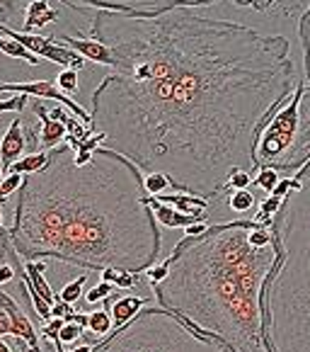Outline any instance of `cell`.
I'll list each match as a JSON object with an SVG mask.
<instances>
[{"label": "cell", "mask_w": 310, "mask_h": 352, "mask_svg": "<svg viewBox=\"0 0 310 352\" xmlns=\"http://www.w3.org/2000/svg\"><path fill=\"white\" fill-rule=\"evenodd\" d=\"M71 8L114 56L90 112L104 148L208 202L226 195L232 173L259 170V134L298 88L286 36L189 8L150 15Z\"/></svg>", "instance_id": "1"}, {"label": "cell", "mask_w": 310, "mask_h": 352, "mask_svg": "<svg viewBox=\"0 0 310 352\" xmlns=\"http://www.w3.org/2000/svg\"><path fill=\"white\" fill-rule=\"evenodd\" d=\"M17 195L8 239L22 260L53 258L134 275L160 263L163 236L143 173L104 146L88 163L75 161L68 141L56 146Z\"/></svg>", "instance_id": "2"}, {"label": "cell", "mask_w": 310, "mask_h": 352, "mask_svg": "<svg viewBox=\"0 0 310 352\" xmlns=\"http://www.w3.org/2000/svg\"><path fill=\"white\" fill-rule=\"evenodd\" d=\"M279 258L274 228L252 219L216 223L172 248L167 277L153 287L155 299L228 352H272L264 289Z\"/></svg>", "instance_id": "3"}, {"label": "cell", "mask_w": 310, "mask_h": 352, "mask_svg": "<svg viewBox=\"0 0 310 352\" xmlns=\"http://www.w3.org/2000/svg\"><path fill=\"white\" fill-rule=\"evenodd\" d=\"M281 258L264 289L272 352H310V163L291 177L274 217Z\"/></svg>", "instance_id": "4"}, {"label": "cell", "mask_w": 310, "mask_h": 352, "mask_svg": "<svg viewBox=\"0 0 310 352\" xmlns=\"http://www.w3.org/2000/svg\"><path fill=\"white\" fill-rule=\"evenodd\" d=\"M95 352H228L221 342L194 331L172 311L148 306L126 326L117 328Z\"/></svg>", "instance_id": "5"}, {"label": "cell", "mask_w": 310, "mask_h": 352, "mask_svg": "<svg viewBox=\"0 0 310 352\" xmlns=\"http://www.w3.org/2000/svg\"><path fill=\"white\" fill-rule=\"evenodd\" d=\"M257 168H272L294 177L310 163V90L296 93L276 109L257 139Z\"/></svg>", "instance_id": "6"}, {"label": "cell", "mask_w": 310, "mask_h": 352, "mask_svg": "<svg viewBox=\"0 0 310 352\" xmlns=\"http://www.w3.org/2000/svg\"><path fill=\"white\" fill-rule=\"evenodd\" d=\"M85 8L95 10H117V12H165L175 8H191V6H213L216 0H78Z\"/></svg>", "instance_id": "7"}, {"label": "cell", "mask_w": 310, "mask_h": 352, "mask_svg": "<svg viewBox=\"0 0 310 352\" xmlns=\"http://www.w3.org/2000/svg\"><path fill=\"white\" fill-rule=\"evenodd\" d=\"M0 93H22V95H29V98L36 100H56L58 104L68 107L73 114H75L78 120L83 122V124L90 126V112H85L75 100H71L66 93H61L56 85V80H32V83H0Z\"/></svg>", "instance_id": "8"}, {"label": "cell", "mask_w": 310, "mask_h": 352, "mask_svg": "<svg viewBox=\"0 0 310 352\" xmlns=\"http://www.w3.org/2000/svg\"><path fill=\"white\" fill-rule=\"evenodd\" d=\"M27 153H29V141H27L25 120H22V114H15V120L10 122V126L0 139V168H3V173L8 175L12 163L25 158Z\"/></svg>", "instance_id": "9"}, {"label": "cell", "mask_w": 310, "mask_h": 352, "mask_svg": "<svg viewBox=\"0 0 310 352\" xmlns=\"http://www.w3.org/2000/svg\"><path fill=\"white\" fill-rule=\"evenodd\" d=\"M148 299L145 296H136V294H119V296H109L104 301V309L112 314L114 318V331L121 326H126L129 321H134L141 311L145 309Z\"/></svg>", "instance_id": "10"}, {"label": "cell", "mask_w": 310, "mask_h": 352, "mask_svg": "<svg viewBox=\"0 0 310 352\" xmlns=\"http://www.w3.org/2000/svg\"><path fill=\"white\" fill-rule=\"evenodd\" d=\"M61 39L66 47L78 52L85 61H95V63H99V66L112 68V63H114L112 52H109L102 42H97V39H90V36H73V34H61Z\"/></svg>", "instance_id": "11"}, {"label": "cell", "mask_w": 310, "mask_h": 352, "mask_svg": "<svg viewBox=\"0 0 310 352\" xmlns=\"http://www.w3.org/2000/svg\"><path fill=\"white\" fill-rule=\"evenodd\" d=\"M58 20V10L51 8L49 0H32L29 6L25 8V22H22V32L27 34H34L42 27L51 25V22Z\"/></svg>", "instance_id": "12"}, {"label": "cell", "mask_w": 310, "mask_h": 352, "mask_svg": "<svg viewBox=\"0 0 310 352\" xmlns=\"http://www.w3.org/2000/svg\"><path fill=\"white\" fill-rule=\"evenodd\" d=\"M226 209L235 219H250L248 214H252L254 209H257V197H254V192H250V187L248 190L228 192L226 195Z\"/></svg>", "instance_id": "13"}, {"label": "cell", "mask_w": 310, "mask_h": 352, "mask_svg": "<svg viewBox=\"0 0 310 352\" xmlns=\"http://www.w3.org/2000/svg\"><path fill=\"white\" fill-rule=\"evenodd\" d=\"M150 207H153V214H155V219H158V223H163V226H167V228H187L189 223L197 221V219L184 217V214H180L177 209H172L170 204L158 202L155 197H150Z\"/></svg>", "instance_id": "14"}, {"label": "cell", "mask_w": 310, "mask_h": 352, "mask_svg": "<svg viewBox=\"0 0 310 352\" xmlns=\"http://www.w3.org/2000/svg\"><path fill=\"white\" fill-rule=\"evenodd\" d=\"M51 158V151H39V153H27L25 158H20L17 163H12L10 173H17V175H34L39 173Z\"/></svg>", "instance_id": "15"}, {"label": "cell", "mask_w": 310, "mask_h": 352, "mask_svg": "<svg viewBox=\"0 0 310 352\" xmlns=\"http://www.w3.org/2000/svg\"><path fill=\"white\" fill-rule=\"evenodd\" d=\"M298 36H300V49H303L305 83H308V90H310V3L298 20Z\"/></svg>", "instance_id": "16"}, {"label": "cell", "mask_w": 310, "mask_h": 352, "mask_svg": "<svg viewBox=\"0 0 310 352\" xmlns=\"http://www.w3.org/2000/svg\"><path fill=\"white\" fill-rule=\"evenodd\" d=\"M0 52L10 58H22V61H27L29 66H39V63H42V58L34 56L29 49L22 47L20 42H15V39H10V36H5V34H0Z\"/></svg>", "instance_id": "17"}, {"label": "cell", "mask_w": 310, "mask_h": 352, "mask_svg": "<svg viewBox=\"0 0 310 352\" xmlns=\"http://www.w3.org/2000/svg\"><path fill=\"white\" fill-rule=\"evenodd\" d=\"M88 333H93L95 338H104L109 333H114V318L107 309L93 311L88 314Z\"/></svg>", "instance_id": "18"}, {"label": "cell", "mask_w": 310, "mask_h": 352, "mask_svg": "<svg viewBox=\"0 0 310 352\" xmlns=\"http://www.w3.org/2000/svg\"><path fill=\"white\" fill-rule=\"evenodd\" d=\"M143 185H145V192H148V197H163V195H172V192H175L170 177L163 175V173L143 175Z\"/></svg>", "instance_id": "19"}, {"label": "cell", "mask_w": 310, "mask_h": 352, "mask_svg": "<svg viewBox=\"0 0 310 352\" xmlns=\"http://www.w3.org/2000/svg\"><path fill=\"white\" fill-rule=\"evenodd\" d=\"M102 280L112 282L117 289H134L136 282H139V275L134 272H121V270H102Z\"/></svg>", "instance_id": "20"}, {"label": "cell", "mask_w": 310, "mask_h": 352, "mask_svg": "<svg viewBox=\"0 0 310 352\" xmlns=\"http://www.w3.org/2000/svg\"><path fill=\"white\" fill-rule=\"evenodd\" d=\"M85 282H88V275H80V277H75V280H71V282H66L63 285V289H61V294H58V301H66V304H78V301L83 299V287H85Z\"/></svg>", "instance_id": "21"}, {"label": "cell", "mask_w": 310, "mask_h": 352, "mask_svg": "<svg viewBox=\"0 0 310 352\" xmlns=\"http://www.w3.org/2000/svg\"><path fill=\"white\" fill-rule=\"evenodd\" d=\"M252 182L259 187V190H264L267 195H272V192L276 190V185L281 182V173L279 170H272V168H259Z\"/></svg>", "instance_id": "22"}, {"label": "cell", "mask_w": 310, "mask_h": 352, "mask_svg": "<svg viewBox=\"0 0 310 352\" xmlns=\"http://www.w3.org/2000/svg\"><path fill=\"white\" fill-rule=\"evenodd\" d=\"M117 292V287L112 285V282H104V280H99V285H95L93 289H88L83 294V301L88 306H95V304H99V301H107L109 296Z\"/></svg>", "instance_id": "23"}, {"label": "cell", "mask_w": 310, "mask_h": 352, "mask_svg": "<svg viewBox=\"0 0 310 352\" xmlns=\"http://www.w3.org/2000/svg\"><path fill=\"white\" fill-rule=\"evenodd\" d=\"M15 20L25 22V12H22L20 0H0V25L8 27V22H15Z\"/></svg>", "instance_id": "24"}, {"label": "cell", "mask_w": 310, "mask_h": 352, "mask_svg": "<svg viewBox=\"0 0 310 352\" xmlns=\"http://www.w3.org/2000/svg\"><path fill=\"white\" fill-rule=\"evenodd\" d=\"M36 347H32L29 342L25 340L22 336H0V352H34Z\"/></svg>", "instance_id": "25"}, {"label": "cell", "mask_w": 310, "mask_h": 352, "mask_svg": "<svg viewBox=\"0 0 310 352\" xmlns=\"http://www.w3.org/2000/svg\"><path fill=\"white\" fill-rule=\"evenodd\" d=\"M29 102H32L29 95L15 93V95H10V98L0 100V114H3V112H15V114H22L27 107H29Z\"/></svg>", "instance_id": "26"}, {"label": "cell", "mask_w": 310, "mask_h": 352, "mask_svg": "<svg viewBox=\"0 0 310 352\" xmlns=\"http://www.w3.org/2000/svg\"><path fill=\"white\" fill-rule=\"evenodd\" d=\"M56 85H58V90L66 93V95L78 93V71H73V68H63V71L56 76Z\"/></svg>", "instance_id": "27"}, {"label": "cell", "mask_w": 310, "mask_h": 352, "mask_svg": "<svg viewBox=\"0 0 310 352\" xmlns=\"http://www.w3.org/2000/svg\"><path fill=\"white\" fill-rule=\"evenodd\" d=\"M252 173L248 170H238V173H232L230 180H228V187H226V195L228 192H235V190H248L250 185H252Z\"/></svg>", "instance_id": "28"}, {"label": "cell", "mask_w": 310, "mask_h": 352, "mask_svg": "<svg viewBox=\"0 0 310 352\" xmlns=\"http://www.w3.org/2000/svg\"><path fill=\"white\" fill-rule=\"evenodd\" d=\"M143 275H145V280H148L150 289H153V287H158V285H160V282L167 277V263H165V260H160V263H155L150 270H145Z\"/></svg>", "instance_id": "29"}, {"label": "cell", "mask_w": 310, "mask_h": 352, "mask_svg": "<svg viewBox=\"0 0 310 352\" xmlns=\"http://www.w3.org/2000/svg\"><path fill=\"white\" fill-rule=\"evenodd\" d=\"M232 3L243 8H252V10H257V12H269L279 6V0H232Z\"/></svg>", "instance_id": "30"}, {"label": "cell", "mask_w": 310, "mask_h": 352, "mask_svg": "<svg viewBox=\"0 0 310 352\" xmlns=\"http://www.w3.org/2000/svg\"><path fill=\"white\" fill-rule=\"evenodd\" d=\"M71 314H75V311H73V304H66V301H56L51 306V318H63L66 321Z\"/></svg>", "instance_id": "31"}, {"label": "cell", "mask_w": 310, "mask_h": 352, "mask_svg": "<svg viewBox=\"0 0 310 352\" xmlns=\"http://www.w3.org/2000/svg\"><path fill=\"white\" fill-rule=\"evenodd\" d=\"M206 231H208L206 221H194V223H189V226L184 228V239H199V236H204Z\"/></svg>", "instance_id": "32"}, {"label": "cell", "mask_w": 310, "mask_h": 352, "mask_svg": "<svg viewBox=\"0 0 310 352\" xmlns=\"http://www.w3.org/2000/svg\"><path fill=\"white\" fill-rule=\"evenodd\" d=\"M12 253H15V248H12L10 239H8V228H5V231H0V260L10 258ZM0 289H3V287H0Z\"/></svg>", "instance_id": "33"}, {"label": "cell", "mask_w": 310, "mask_h": 352, "mask_svg": "<svg viewBox=\"0 0 310 352\" xmlns=\"http://www.w3.org/2000/svg\"><path fill=\"white\" fill-rule=\"evenodd\" d=\"M66 352H95V345H75V347H71V350H66Z\"/></svg>", "instance_id": "34"}, {"label": "cell", "mask_w": 310, "mask_h": 352, "mask_svg": "<svg viewBox=\"0 0 310 352\" xmlns=\"http://www.w3.org/2000/svg\"><path fill=\"white\" fill-rule=\"evenodd\" d=\"M34 352H56V347H53V345H47V342H42V345L36 347Z\"/></svg>", "instance_id": "35"}, {"label": "cell", "mask_w": 310, "mask_h": 352, "mask_svg": "<svg viewBox=\"0 0 310 352\" xmlns=\"http://www.w3.org/2000/svg\"><path fill=\"white\" fill-rule=\"evenodd\" d=\"M3 217H5V214H3V209H0V231H5V226H3Z\"/></svg>", "instance_id": "36"}, {"label": "cell", "mask_w": 310, "mask_h": 352, "mask_svg": "<svg viewBox=\"0 0 310 352\" xmlns=\"http://www.w3.org/2000/svg\"><path fill=\"white\" fill-rule=\"evenodd\" d=\"M3 177H5V173H3V168H0V182H3Z\"/></svg>", "instance_id": "37"}]
</instances>
